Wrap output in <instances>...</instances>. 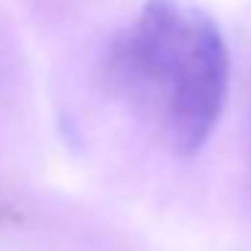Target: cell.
Instances as JSON below:
<instances>
[{
	"mask_svg": "<svg viewBox=\"0 0 251 251\" xmlns=\"http://www.w3.org/2000/svg\"><path fill=\"white\" fill-rule=\"evenodd\" d=\"M229 46L219 25L189 0H146L108 49V78L154 111L170 146L197 154L229 98Z\"/></svg>",
	"mask_w": 251,
	"mask_h": 251,
	"instance_id": "6da1fadb",
	"label": "cell"
}]
</instances>
